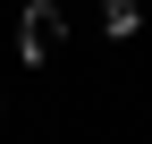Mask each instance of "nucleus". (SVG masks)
Masks as SVG:
<instances>
[{"label":"nucleus","instance_id":"nucleus-1","mask_svg":"<svg viewBox=\"0 0 152 144\" xmlns=\"http://www.w3.org/2000/svg\"><path fill=\"white\" fill-rule=\"evenodd\" d=\"M17 51H26L34 68H51V51H68V17H59V0H26V17H17Z\"/></svg>","mask_w":152,"mask_h":144},{"label":"nucleus","instance_id":"nucleus-2","mask_svg":"<svg viewBox=\"0 0 152 144\" xmlns=\"http://www.w3.org/2000/svg\"><path fill=\"white\" fill-rule=\"evenodd\" d=\"M102 26H110V34H118V43H127V34L144 26V9H135V0H102Z\"/></svg>","mask_w":152,"mask_h":144}]
</instances>
